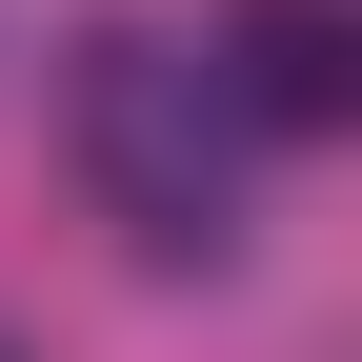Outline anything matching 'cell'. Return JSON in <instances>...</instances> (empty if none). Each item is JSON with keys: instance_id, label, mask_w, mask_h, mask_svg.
Returning <instances> with one entry per match:
<instances>
[{"instance_id": "cell-1", "label": "cell", "mask_w": 362, "mask_h": 362, "mask_svg": "<svg viewBox=\"0 0 362 362\" xmlns=\"http://www.w3.org/2000/svg\"><path fill=\"white\" fill-rule=\"evenodd\" d=\"M61 121H81V181H101V221L141 262H221V242H242V101H221L202 40L101 21L81 81H61Z\"/></svg>"}, {"instance_id": "cell-2", "label": "cell", "mask_w": 362, "mask_h": 362, "mask_svg": "<svg viewBox=\"0 0 362 362\" xmlns=\"http://www.w3.org/2000/svg\"><path fill=\"white\" fill-rule=\"evenodd\" d=\"M221 101H242V121H282V141L362 121V40H342V0H242V40H221Z\"/></svg>"}]
</instances>
